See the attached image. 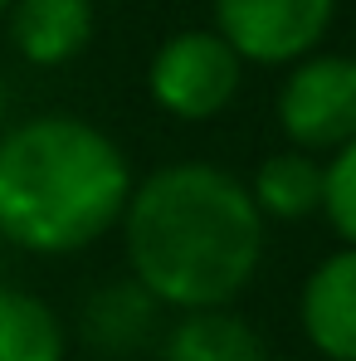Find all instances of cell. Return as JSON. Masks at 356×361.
I'll return each instance as SVG.
<instances>
[{
	"label": "cell",
	"instance_id": "6da1fadb",
	"mask_svg": "<svg viewBox=\"0 0 356 361\" xmlns=\"http://www.w3.org/2000/svg\"><path fill=\"white\" fill-rule=\"evenodd\" d=\"M118 225L132 279L180 312L230 307L264 259V215L249 185L210 161H171L137 180Z\"/></svg>",
	"mask_w": 356,
	"mask_h": 361
},
{
	"label": "cell",
	"instance_id": "7a4b0ae2",
	"mask_svg": "<svg viewBox=\"0 0 356 361\" xmlns=\"http://www.w3.org/2000/svg\"><path fill=\"white\" fill-rule=\"evenodd\" d=\"M122 147L73 113H39L0 132V235L30 254H78L127 210Z\"/></svg>",
	"mask_w": 356,
	"mask_h": 361
},
{
	"label": "cell",
	"instance_id": "3957f363",
	"mask_svg": "<svg viewBox=\"0 0 356 361\" xmlns=\"http://www.w3.org/2000/svg\"><path fill=\"white\" fill-rule=\"evenodd\" d=\"M244 63L215 30H180L147 63L152 103L176 122L220 118L239 93Z\"/></svg>",
	"mask_w": 356,
	"mask_h": 361
},
{
	"label": "cell",
	"instance_id": "277c9868",
	"mask_svg": "<svg viewBox=\"0 0 356 361\" xmlns=\"http://www.w3.org/2000/svg\"><path fill=\"white\" fill-rule=\"evenodd\" d=\"M278 127L297 152H342L356 137V59L307 54L288 68L278 88Z\"/></svg>",
	"mask_w": 356,
	"mask_h": 361
},
{
	"label": "cell",
	"instance_id": "5b68a950",
	"mask_svg": "<svg viewBox=\"0 0 356 361\" xmlns=\"http://www.w3.org/2000/svg\"><path fill=\"white\" fill-rule=\"evenodd\" d=\"M337 0H215V35L239 63H297L317 54Z\"/></svg>",
	"mask_w": 356,
	"mask_h": 361
},
{
	"label": "cell",
	"instance_id": "8992f818",
	"mask_svg": "<svg viewBox=\"0 0 356 361\" xmlns=\"http://www.w3.org/2000/svg\"><path fill=\"white\" fill-rule=\"evenodd\" d=\"M297 322L317 357L356 361V249L342 244L307 274L297 293Z\"/></svg>",
	"mask_w": 356,
	"mask_h": 361
},
{
	"label": "cell",
	"instance_id": "52a82bcc",
	"mask_svg": "<svg viewBox=\"0 0 356 361\" xmlns=\"http://www.w3.org/2000/svg\"><path fill=\"white\" fill-rule=\"evenodd\" d=\"M5 15H10V44L25 63L39 68L78 59L93 39V0H15Z\"/></svg>",
	"mask_w": 356,
	"mask_h": 361
},
{
	"label": "cell",
	"instance_id": "ba28073f",
	"mask_svg": "<svg viewBox=\"0 0 356 361\" xmlns=\"http://www.w3.org/2000/svg\"><path fill=\"white\" fill-rule=\"evenodd\" d=\"M161 361H274L269 342L230 307L180 312V322L166 332Z\"/></svg>",
	"mask_w": 356,
	"mask_h": 361
},
{
	"label": "cell",
	"instance_id": "9c48e42d",
	"mask_svg": "<svg viewBox=\"0 0 356 361\" xmlns=\"http://www.w3.org/2000/svg\"><path fill=\"white\" fill-rule=\"evenodd\" d=\"M156 307L161 302L152 298L137 279L108 283V288H98L83 302V342L108 352V357L137 352L152 337V327H156Z\"/></svg>",
	"mask_w": 356,
	"mask_h": 361
},
{
	"label": "cell",
	"instance_id": "30bf717a",
	"mask_svg": "<svg viewBox=\"0 0 356 361\" xmlns=\"http://www.w3.org/2000/svg\"><path fill=\"white\" fill-rule=\"evenodd\" d=\"M249 200L264 220H307L322 210V161L307 152H274L249 180Z\"/></svg>",
	"mask_w": 356,
	"mask_h": 361
},
{
	"label": "cell",
	"instance_id": "8fae6325",
	"mask_svg": "<svg viewBox=\"0 0 356 361\" xmlns=\"http://www.w3.org/2000/svg\"><path fill=\"white\" fill-rule=\"evenodd\" d=\"M59 312L25 288H0V361H63Z\"/></svg>",
	"mask_w": 356,
	"mask_h": 361
},
{
	"label": "cell",
	"instance_id": "7c38bea8",
	"mask_svg": "<svg viewBox=\"0 0 356 361\" xmlns=\"http://www.w3.org/2000/svg\"><path fill=\"white\" fill-rule=\"evenodd\" d=\"M322 215L347 249H356V137L332 152V161H322Z\"/></svg>",
	"mask_w": 356,
	"mask_h": 361
},
{
	"label": "cell",
	"instance_id": "4fadbf2b",
	"mask_svg": "<svg viewBox=\"0 0 356 361\" xmlns=\"http://www.w3.org/2000/svg\"><path fill=\"white\" fill-rule=\"evenodd\" d=\"M0 132H5V78H0Z\"/></svg>",
	"mask_w": 356,
	"mask_h": 361
},
{
	"label": "cell",
	"instance_id": "5bb4252c",
	"mask_svg": "<svg viewBox=\"0 0 356 361\" xmlns=\"http://www.w3.org/2000/svg\"><path fill=\"white\" fill-rule=\"evenodd\" d=\"M10 5H15V0H0V15H5V10H10Z\"/></svg>",
	"mask_w": 356,
	"mask_h": 361
},
{
	"label": "cell",
	"instance_id": "9a60e30c",
	"mask_svg": "<svg viewBox=\"0 0 356 361\" xmlns=\"http://www.w3.org/2000/svg\"><path fill=\"white\" fill-rule=\"evenodd\" d=\"M352 59H356V54H352Z\"/></svg>",
	"mask_w": 356,
	"mask_h": 361
}]
</instances>
